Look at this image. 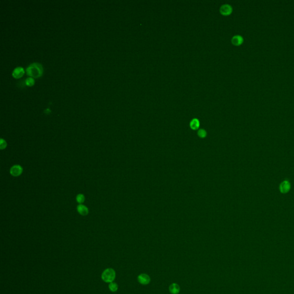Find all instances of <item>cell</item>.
Listing matches in <instances>:
<instances>
[{"instance_id":"obj_8","label":"cell","mask_w":294,"mask_h":294,"mask_svg":"<svg viewBox=\"0 0 294 294\" xmlns=\"http://www.w3.org/2000/svg\"><path fill=\"white\" fill-rule=\"evenodd\" d=\"M231 43L234 45L239 46L241 45L244 42L243 38L240 35H235L231 39Z\"/></svg>"},{"instance_id":"obj_4","label":"cell","mask_w":294,"mask_h":294,"mask_svg":"<svg viewBox=\"0 0 294 294\" xmlns=\"http://www.w3.org/2000/svg\"><path fill=\"white\" fill-rule=\"evenodd\" d=\"M138 281L142 285H147L151 281V278L149 275L146 273H141L137 277Z\"/></svg>"},{"instance_id":"obj_3","label":"cell","mask_w":294,"mask_h":294,"mask_svg":"<svg viewBox=\"0 0 294 294\" xmlns=\"http://www.w3.org/2000/svg\"><path fill=\"white\" fill-rule=\"evenodd\" d=\"M291 189V183L288 181H282L279 186V190L282 194H286Z\"/></svg>"},{"instance_id":"obj_10","label":"cell","mask_w":294,"mask_h":294,"mask_svg":"<svg viewBox=\"0 0 294 294\" xmlns=\"http://www.w3.org/2000/svg\"><path fill=\"white\" fill-rule=\"evenodd\" d=\"M77 210L82 215H86L89 213V210L88 207L83 204H79L77 207Z\"/></svg>"},{"instance_id":"obj_11","label":"cell","mask_w":294,"mask_h":294,"mask_svg":"<svg viewBox=\"0 0 294 294\" xmlns=\"http://www.w3.org/2000/svg\"><path fill=\"white\" fill-rule=\"evenodd\" d=\"M199 125H200V122H199V120L197 118L193 119L190 123V128L193 130H197V129H198L199 127Z\"/></svg>"},{"instance_id":"obj_15","label":"cell","mask_w":294,"mask_h":294,"mask_svg":"<svg viewBox=\"0 0 294 294\" xmlns=\"http://www.w3.org/2000/svg\"><path fill=\"white\" fill-rule=\"evenodd\" d=\"M17 86H18V88L19 89H25L26 87V85L25 82V80H21L19 82H18L17 83Z\"/></svg>"},{"instance_id":"obj_5","label":"cell","mask_w":294,"mask_h":294,"mask_svg":"<svg viewBox=\"0 0 294 294\" xmlns=\"http://www.w3.org/2000/svg\"><path fill=\"white\" fill-rule=\"evenodd\" d=\"M220 12L223 16H229L233 12V8L229 4H224L220 8Z\"/></svg>"},{"instance_id":"obj_13","label":"cell","mask_w":294,"mask_h":294,"mask_svg":"<svg viewBox=\"0 0 294 294\" xmlns=\"http://www.w3.org/2000/svg\"><path fill=\"white\" fill-rule=\"evenodd\" d=\"M118 286L117 284L115 283H114V282L111 283L109 285V288L112 292H116L118 290Z\"/></svg>"},{"instance_id":"obj_1","label":"cell","mask_w":294,"mask_h":294,"mask_svg":"<svg viewBox=\"0 0 294 294\" xmlns=\"http://www.w3.org/2000/svg\"><path fill=\"white\" fill-rule=\"evenodd\" d=\"M26 74L33 78H38L43 74V66L39 63H33L26 69Z\"/></svg>"},{"instance_id":"obj_6","label":"cell","mask_w":294,"mask_h":294,"mask_svg":"<svg viewBox=\"0 0 294 294\" xmlns=\"http://www.w3.org/2000/svg\"><path fill=\"white\" fill-rule=\"evenodd\" d=\"M10 174L13 177H19L23 172V168L19 165H15L10 168Z\"/></svg>"},{"instance_id":"obj_9","label":"cell","mask_w":294,"mask_h":294,"mask_svg":"<svg viewBox=\"0 0 294 294\" xmlns=\"http://www.w3.org/2000/svg\"><path fill=\"white\" fill-rule=\"evenodd\" d=\"M169 291L171 294H178L180 292V287L177 283H174L170 286Z\"/></svg>"},{"instance_id":"obj_18","label":"cell","mask_w":294,"mask_h":294,"mask_svg":"<svg viewBox=\"0 0 294 294\" xmlns=\"http://www.w3.org/2000/svg\"><path fill=\"white\" fill-rule=\"evenodd\" d=\"M51 111L50 109H49V108L46 109L45 111H44V113H45V114H49V113H51Z\"/></svg>"},{"instance_id":"obj_16","label":"cell","mask_w":294,"mask_h":294,"mask_svg":"<svg viewBox=\"0 0 294 294\" xmlns=\"http://www.w3.org/2000/svg\"><path fill=\"white\" fill-rule=\"evenodd\" d=\"M206 132L204 129H199L198 132V135L200 137L204 138L206 136Z\"/></svg>"},{"instance_id":"obj_14","label":"cell","mask_w":294,"mask_h":294,"mask_svg":"<svg viewBox=\"0 0 294 294\" xmlns=\"http://www.w3.org/2000/svg\"><path fill=\"white\" fill-rule=\"evenodd\" d=\"M76 199L78 203L82 204V203L84 202L85 199V197L83 194H78L76 197Z\"/></svg>"},{"instance_id":"obj_12","label":"cell","mask_w":294,"mask_h":294,"mask_svg":"<svg viewBox=\"0 0 294 294\" xmlns=\"http://www.w3.org/2000/svg\"><path fill=\"white\" fill-rule=\"evenodd\" d=\"M25 84H26V86L31 87V86H32L34 85V84H35V80L32 77H28V78H27L25 80Z\"/></svg>"},{"instance_id":"obj_7","label":"cell","mask_w":294,"mask_h":294,"mask_svg":"<svg viewBox=\"0 0 294 294\" xmlns=\"http://www.w3.org/2000/svg\"><path fill=\"white\" fill-rule=\"evenodd\" d=\"M24 68L21 66L17 67L15 68L12 72V76L13 78L16 79L20 78L23 76L24 74Z\"/></svg>"},{"instance_id":"obj_2","label":"cell","mask_w":294,"mask_h":294,"mask_svg":"<svg viewBox=\"0 0 294 294\" xmlns=\"http://www.w3.org/2000/svg\"><path fill=\"white\" fill-rule=\"evenodd\" d=\"M115 272L112 268H107L102 274V279L106 283L113 282L115 278Z\"/></svg>"},{"instance_id":"obj_17","label":"cell","mask_w":294,"mask_h":294,"mask_svg":"<svg viewBox=\"0 0 294 294\" xmlns=\"http://www.w3.org/2000/svg\"><path fill=\"white\" fill-rule=\"evenodd\" d=\"M6 141L3 140V139H1V141H0V148L1 149H3L4 148H5L6 147Z\"/></svg>"}]
</instances>
